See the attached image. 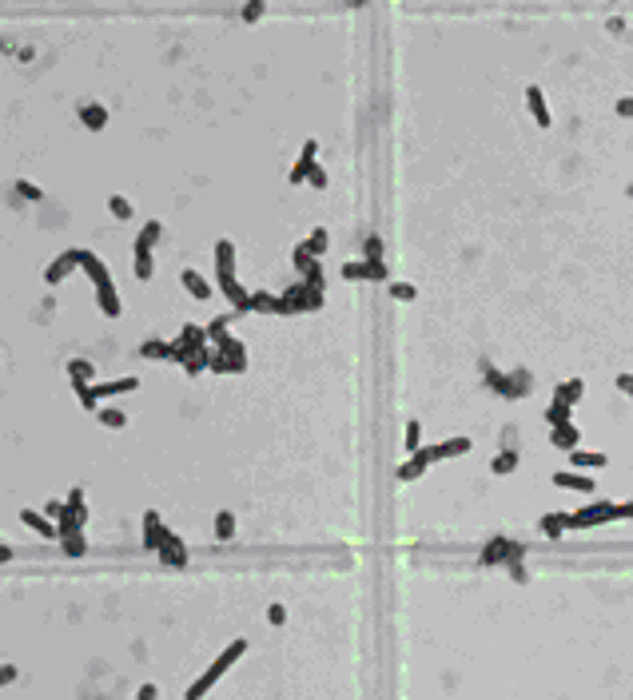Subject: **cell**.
Instances as JSON below:
<instances>
[{
	"mask_svg": "<svg viewBox=\"0 0 633 700\" xmlns=\"http://www.w3.org/2000/svg\"><path fill=\"white\" fill-rule=\"evenodd\" d=\"M307 183H311V187H327V171H323V168H315L311 175H307Z\"/></svg>",
	"mask_w": 633,
	"mask_h": 700,
	"instance_id": "9f6ffc18",
	"label": "cell"
},
{
	"mask_svg": "<svg viewBox=\"0 0 633 700\" xmlns=\"http://www.w3.org/2000/svg\"><path fill=\"white\" fill-rule=\"evenodd\" d=\"M315 155H319V143L307 140V143H303V151H299V160H295V168H291V175H287V180H291L295 187H299V183L307 180V175H311L315 168H319V163H315Z\"/></svg>",
	"mask_w": 633,
	"mask_h": 700,
	"instance_id": "5bb4252c",
	"label": "cell"
},
{
	"mask_svg": "<svg viewBox=\"0 0 633 700\" xmlns=\"http://www.w3.org/2000/svg\"><path fill=\"white\" fill-rule=\"evenodd\" d=\"M605 461H610V458H605L602 450H573V454H570V466H573V470H582V474L602 470Z\"/></svg>",
	"mask_w": 633,
	"mask_h": 700,
	"instance_id": "7402d4cb",
	"label": "cell"
},
{
	"mask_svg": "<svg viewBox=\"0 0 633 700\" xmlns=\"http://www.w3.org/2000/svg\"><path fill=\"white\" fill-rule=\"evenodd\" d=\"M570 414H573V406H566V402L553 398L550 406H546V422H550V430H558V426H570Z\"/></svg>",
	"mask_w": 633,
	"mask_h": 700,
	"instance_id": "83f0119b",
	"label": "cell"
},
{
	"mask_svg": "<svg viewBox=\"0 0 633 700\" xmlns=\"http://www.w3.org/2000/svg\"><path fill=\"white\" fill-rule=\"evenodd\" d=\"M136 700H160V689H156V684H140Z\"/></svg>",
	"mask_w": 633,
	"mask_h": 700,
	"instance_id": "db71d44e",
	"label": "cell"
},
{
	"mask_svg": "<svg viewBox=\"0 0 633 700\" xmlns=\"http://www.w3.org/2000/svg\"><path fill=\"white\" fill-rule=\"evenodd\" d=\"M220 290L227 295L232 310H239V315H243V310H251V290L235 279V270H223V275H220Z\"/></svg>",
	"mask_w": 633,
	"mask_h": 700,
	"instance_id": "30bf717a",
	"label": "cell"
},
{
	"mask_svg": "<svg viewBox=\"0 0 633 700\" xmlns=\"http://www.w3.org/2000/svg\"><path fill=\"white\" fill-rule=\"evenodd\" d=\"M223 270H235V243L232 239L215 243V275H223Z\"/></svg>",
	"mask_w": 633,
	"mask_h": 700,
	"instance_id": "484cf974",
	"label": "cell"
},
{
	"mask_svg": "<svg viewBox=\"0 0 633 700\" xmlns=\"http://www.w3.org/2000/svg\"><path fill=\"white\" fill-rule=\"evenodd\" d=\"M526 108H530V116H534V124H538V128H550V124H553V116H550V108H546V96H542V88H538V84H530V88H526Z\"/></svg>",
	"mask_w": 633,
	"mask_h": 700,
	"instance_id": "ac0fdd59",
	"label": "cell"
},
{
	"mask_svg": "<svg viewBox=\"0 0 633 700\" xmlns=\"http://www.w3.org/2000/svg\"><path fill=\"white\" fill-rule=\"evenodd\" d=\"M180 279H183V287H188L191 290V299H211V287H207V279H203V275H200V270H183V275H180Z\"/></svg>",
	"mask_w": 633,
	"mask_h": 700,
	"instance_id": "d4e9b609",
	"label": "cell"
},
{
	"mask_svg": "<svg viewBox=\"0 0 633 700\" xmlns=\"http://www.w3.org/2000/svg\"><path fill=\"white\" fill-rule=\"evenodd\" d=\"M482 374H486V382H490V390L502 394V398H526V394H530V374L526 371L502 374L494 362H482Z\"/></svg>",
	"mask_w": 633,
	"mask_h": 700,
	"instance_id": "3957f363",
	"label": "cell"
},
{
	"mask_svg": "<svg viewBox=\"0 0 633 700\" xmlns=\"http://www.w3.org/2000/svg\"><path fill=\"white\" fill-rule=\"evenodd\" d=\"M391 295H394V299H399V302H414V299H418V287H414V283H391Z\"/></svg>",
	"mask_w": 633,
	"mask_h": 700,
	"instance_id": "b9f144b4",
	"label": "cell"
},
{
	"mask_svg": "<svg viewBox=\"0 0 633 700\" xmlns=\"http://www.w3.org/2000/svg\"><path fill=\"white\" fill-rule=\"evenodd\" d=\"M96 418H100V426H108V430H124V426H128V414L116 410V406H100Z\"/></svg>",
	"mask_w": 633,
	"mask_h": 700,
	"instance_id": "f1b7e54d",
	"label": "cell"
},
{
	"mask_svg": "<svg viewBox=\"0 0 633 700\" xmlns=\"http://www.w3.org/2000/svg\"><path fill=\"white\" fill-rule=\"evenodd\" d=\"M323 307V295L311 290L307 283H295V287L283 290V315H299V310H319Z\"/></svg>",
	"mask_w": 633,
	"mask_h": 700,
	"instance_id": "52a82bcc",
	"label": "cell"
},
{
	"mask_svg": "<svg viewBox=\"0 0 633 700\" xmlns=\"http://www.w3.org/2000/svg\"><path fill=\"white\" fill-rule=\"evenodd\" d=\"M431 466H434V461H431V446H422L418 454H411V458L399 466V481H418L422 474L431 470Z\"/></svg>",
	"mask_w": 633,
	"mask_h": 700,
	"instance_id": "9a60e30c",
	"label": "cell"
},
{
	"mask_svg": "<svg viewBox=\"0 0 633 700\" xmlns=\"http://www.w3.org/2000/svg\"><path fill=\"white\" fill-rule=\"evenodd\" d=\"M402 446H406V454H418V450H422V426H418V418H411V422H406V434H402Z\"/></svg>",
	"mask_w": 633,
	"mask_h": 700,
	"instance_id": "836d02e7",
	"label": "cell"
},
{
	"mask_svg": "<svg viewBox=\"0 0 633 700\" xmlns=\"http://www.w3.org/2000/svg\"><path fill=\"white\" fill-rule=\"evenodd\" d=\"M80 267L88 270V279L96 283V307H100L108 319H120V315H124V302H120V290H116V283H112L108 267H104V259L96 255V251H84L80 247Z\"/></svg>",
	"mask_w": 633,
	"mask_h": 700,
	"instance_id": "6da1fadb",
	"label": "cell"
},
{
	"mask_svg": "<svg viewBox=\"0 0 633 700\" xmlns=\"http://www.w3.org/2000/svg\"><path fill=\"white\" fill-rule=\"evenodd\" d=\"M60 545H64V553H68V557H84V549H88V541H84V530H80V533H64Z\"/></svg>",
	"mask_w": 633,
	"mask_h": 700,
	"instance_id": "e575fe53",
	"label": "cell"
},
{
	"mask_svg": "<svg viewBox=\"0 0 633 700\" xmlns=\"http://www.w3.org/2000/svg\"><path fill=\"white\" fill-rule=\"evenodd\" d=\"M386 275H391V270H386V263H382V259L379 263H367V279H379L382 283Z\"/></svg>",
	"mask_w": 633,
	"mask_h": 700,
	"instance_id": "681fc988",
	"label": "cell"
},
{
	"mask_svg": "<svg viewBox=\"0 0 633 700\" xmlns=\"http://www.w3.org/2000/svg\"><path fill=\"white\" fill-rule=\"evenodd\" d=\"M617 116H633V96H625V100H617Z\"/></svg>",
	"mask_w": 633,
	"mask_h": 700,
	"instance_id": "91938a15",
	"label": "cell"
},
{
	"mask_svg": "<svg viewBox=\"0 0 633 700\" xmlns=\"http://www.w3.org/2000/svg\"><path fill=\"white\" fill-rule=\"evenodd\" d=\"M613 386H617L625 398H633V374H617V378H613Z\"/></svg>",
	"mask_w": 633,
	"mask_h": 700,
	"instance_id": "816d5d0a",
	"label": "cell"
},
{
	"mask_svg": "<svg viewBox=\"0 0 633 700\" xmlns=\"http://www.w3.org/2000/svg\"><path fill=\"white\" fill-rule=\"evenodd\" d=\"M215 350H220L223 359H227V366H232V374H243L247 371V346H243L235 334H227L223 342H215Z\"/></svg>",
	"mask_w": 633,
	"mask_h": 700,
	"instance_id": "4fadbf2b",
	"label": "cell"
},
{
	"mask_svg": "<svg viewBox=\"0 0 633 700\" xmlns=\"http://www.w3.org/2000/svg\"><path fill=\"white\" fill-rule=\"evenodd\" d=\"M251 310H259V315H283V295H271V290H251Z\"/></svg>",
	"mask_w": 633,
	"mask_h": 700,
	"instance_id": "603a6c76",
	"label": "cell"
},
{
	"mask_svg": "<svg viewBox=\"0 0 633 700\" xmlns=\"http://www.w3.org/2000/svg\"><path fill=\"white\" fill-rule=\"evenodd\" d=\"M259 16H263V0H251V4L243 9V21H247V24H255Z\"/></svg>",
	"mask_w": 633,
	"mask_h": 700,
	"instance_id": "f907efd6",
	"label": "cell"
},
{
	"mask_svg": "<svg viewBox=\"0 0 633 700\" xmlns=\"http://www.w3.org/2000/svg\"><path fill=\"white\" fill-rule=\"evenodd\" d=\"M156 557H160L168 569H183V565H188V545H183L180 533H168V541L160 545V553H156Z\"/></svg>",
	"mask_w": 633,
	"mask_h": 700,
	"instance_id": "7c38bea8",
	"label": "cell"
},
{
	"mask_svg": "<svg viewBox=\"0 0 633 700\" xmlns=\"http://www.w3.org/2000/svg\"><path fill=\"white\" fill-rule=\"evenodd\" d=\"M80 124H84V128H92V131H104V128H108V108H104V104H96V100L80 104Z\"/></svg>",
	"mask_w": 633,
	"mask_h": 700,
	"instance_id": "44dd1931",
	"label": "cell"
},
{
	"mask_svg": "<svg viewBox=\"0 0 633 700\" xmlns=\"http://www.w3.org/2000/svg\"><path fill=\"white\" fill-rule=\"evenodd\" d=\"M303 283H307L311 290H319V295H323V287H327V275H323V263H311V267L303 270Z\"/></svg>",
	"mask_w": 633,
	"mask_h": 700,
	"instance_id": "ab89813d",
	"label": "cell"
},
{
	"mask_svg": "<svg viewBox=\"0 0 633 700\" xmlns=\"http://www.w3.org/2000/svg\"><path fill=\"white\" fill-rule=\"evenodd\" d=\"M490 470H494V474H510V470H518V450H502L498 458L490 461Z\"/></svg>",
	"mask_w": 633,
	"mask_h": 700,
	"instance_id": "f35d334b",
	"label": "cell"
},
{
	"mask_svg": "<svg viewBox=\"0 0 633 700\" xmlns=\"http://www.w3.org/2000/svg\"><path fill=\"white\" fill-rule=\"evenodd\" d=\"M44 518H52V521H60V518H64V501H56V498H52V501H48V505H44Z\"/></svg>",
	"mask_w": 633,
	"mask_h": 700,
	"instance_id": "f5cc1de1",
	"label": "cell"
},
{
	"mask_svg": "<svg viewBox=\"0 0 633 700\" xmlns=\"http://www.w3.org/2000/svg\"><path fill=\"white\" fill-rule=\"evenodd\" d=\"M307 247H311V255L319 259L323 251H327V231H323V227H315V231H311V239H307Z\"/></svg>",
	"mask_w": 633,
	"mask_h": 700,
	"instance_id": "7dc6e473",
	"label": "cell"
},
{
	"mask_svg": "<svg viewBox=\"0 0 633 700\" xmlns=\"http://www.w3.org/2000/svg\"><path fill=\"white\" fill-rule=\"evenodd\" d=\"M243 652H247V640H243V637H239V640H232V645H227V649H223L220 657H215V660L207 665V672H200V677H195V684H191V689L183 692V700H203V696H207L211 684H215V680H220L223 672L232 669V665L243 657Z\"/></svg>",
	"mask_w": 633,
	"mask_h": 700,
	"instance_id": "7a4b0ae2",
	"label": "cell"
},
{
	"mask_svg": "<svg viewBox=\"0 0 633 700\" xmlns=\"http://www.w3.org/2000/svg\"><path fill=\"white\" fill-rule=\"evenodd\" d=\"M227 322H232V315H220V319H211L207 327H203V330H207V342H223V339H227Z\"/></svg>",
	"mask_w": 633,
	"mask_h": 700,
	"instance_id": "74e56055",
	"label": "cell"
},
{
	"mask_svg": "<svg viewBox=\"0 0 633 700\" xmlns=\"http://www.w3.org/2000/svg\"><path fill=\"white\" fill-rule=\"evenodd\" d=\"M16 680V665H0V684H12Z\"/></svg>",
	"mask_w": 633,
	"mask_h": 700,
	"instance_id": "6f0895ef",
	"label": "cell"
},
{
	"mask_svg": "<svg viewBox=\"0 0 633 700\" xmlns=\"http://www.w3.org/2000/svg\"><path fill=\"white\" fill-rule=\"evenodd\" d=\"M4 561H12V545H0V565H4Z\"/></svg>",
	"mask_w": 633,
	"mask_h": 700,
	"instance_id": "94428289",
	"label": "cell"
},
{
	"mask_svg": "<svg viewBox=\"0 0 633 700\" xmlns=\"http://www.w3.org/2000/svg\"><path fill=\"white\" fill-rule=\"evenodd\" d=\"M140 354H144V359H171V342L148 339V342H140Z\"/></svg>",
	"mask_w": 633,
	"mask_h": 700,
	"instance_id": "8d00e7d4",
	"label": "cell"
},
{
	"mask_svg": "<svg viewBox=\"0 0 633 700\" xmlns=\"http://www.w3.org/2000/svg\"><path fill=\"white\" fill-rule=\"evenodd\" d=\"M617 518H622V521L633 518V501H617Z\"/></svg>",
	"mask_w": 633,
	"mask_h": 700,
	"instance_id": "680465c9",
	"label": "cell"
},
{
	"mask_svg": "<svg viewBox=\"0 0 633 700\" xmlns=\"http://www.w3.org/2000/svg\"><path fill=\"white\" fill-rule=\"evenodd\" d=\"M168 525H163V521H160V513H156V510H148V513H144V549H151V553H160V545H163V541H168Z\"/></svg>",
	"mask_w": 633,
	"mask_h": 700,
	"instance_id": "8fae6325",
	"label": "cell"
},
{
	"mask_svg": "<svg viewBox=\"0 0 633 700\" xmlns=\"http://www.w3.org/2000/svg\"><path fill=\"white\" fill-rule=\"evenodd\" d=\"M108 211L116 215V219H131V203L124 199V195H112V199H108Z\"/></svg>",
	"mask_w": 633,
	"mask_h": 700,
	"instance_id": "f6af8a7d",
	"label": "cell"
},
{
	"mask_svg": "<svg viewBox=\"0 0 633 700\" xmlns=\"http://www.w3.org/2000/svg\"><path fill=\"white\" fill-rule=\"evenodd\" d=\"M21 521L28 525L32 533H40V537H60V525L52 518H44L40 510H21Z\"/></svg>",
	"mask_w": 633,
	"mask_h": 700,
	"instance_id": "d6986e66",
	"label": "cell"
},
{
	"mask_svg": "<svg viewBox=\"0 0 633 700\" xmlns=\"http://www.w3.org/2000/svg\"><path fill=\"white\" fill-rule=\"evenodd\" d=\"M68 378L72 382H92V378H96V366H92L88 359H72L68 362Z\"/></svg>",
	"mask_w": 633,
	"mask_h": 700,
	"instance_id": "1f68e13d",
	"label": "cell"
},
{
	"mask_svg": "<svg viewBox=\"0 0 633 700\" xmlns=\"http://www.w3.org/2000/svg\"><path fill=\"white\" fill-rule=\"evenodd\" d=\"M16 195H24V199H32V203L44 199V191L36 187V183H28V180H16Z\"/></svg>",
	"mask_w": 633,
	"mask_h": 700,
	"instance_id": "bcb514c9",
	"label": "cell"
},
{
	"mask_svg": "<svg viewBox=\"0 0 633 700\" xmlns=\"http://www.w3.org/2000/svg\"><path fill=\"white\" fill-rule=\"evenodd\" d=\"M200 350H207V330L195 327V322H188V327L180 330V339L171 342V362H188L191 354H200Z\"/></svg>",
	"mask_w": 633,
	"mask_h": 700,
	"instance_id": "8992f818",
	"label": "cell"
},
{
	"mask_svg": "<svg viewBox=\"0 0 633 700\" xmlns=\"http://www.w3.org/2000/svg\"><path fill=\"white\" fill-rule=\"evenodd\" d=\"M131 390H140V378L136 374H124V378H112V382H100L96 386V398H116V394H131Z\"/></svg>",
	"mask_w": 633,
	"mask_h": 700,
	"instance_id": "ffe728a7",
	"label": "cell"
},
{
	"mask_svg": "<svg viewBox=\"0 0 633 700\" xmlns=\"http://www.w3.org/2000/svg\"><path fill=\"white\" fill-rule=\"evenodd\" d=\"M362 255H367V263H379L382 259V235H379V231H367V239H362Z\"/></svg>",
	"mask_w": 633,
	"mask_h": 700,
	"instance_id": "d590c367",
	"label": "cell"
},
{
	"mask_svg": "<svg viewBox=\"0 0 633 700\" xmlns=\"http://www.w3.org/2000/svg\"><path fill=\"white\" fill-rule=\"evenodd\" d=\"M605 521H622L617 518V501H593L578 513H566V530H593V525H605Z\"/></svg>",
	"mask_w": 633,
	"mask_h": 700,
	"instance_id": "5b68a950",
	"label": "cell"
},
{
	"mask_svg": "<svg viewBox=\"0 0 633 700\" xmlns=\"http://www.w3.org/2000/svg\"><path fill=\"white\" fill-rule=\"evenodd\" d=\"M160 231H163V223L160 219H148L144 223V231L136 235V263H131V270H136V279L140 283H148L151 279V247H156V239H160Z\"/></svg>",
	"mask_w": 633,
	"mask_h": 700,
	"instance_id": "277c9868",
	"label": "cell"
},
{
	"mask_svg": "<svg viewBox=\"0 0 633 700\" xmlns=\"http://www.w3.org/2000/svg\"><path fill=\"white\" fill-rule=\"evenodd\" d=\"M72 390H76L84 410H92V414L100 410V398H96V386H92V382H72Z\"/></svg>",
	"mask_w": 633,
	"mask_h": 700,
	"instance_id": "f546056e",
	"label": "cell"
},
{
	"mask_svg": "<svg viewBox=\"0 0 633 700\" xmlns=\"http://www.w3.org/2000/svg\"><path fill=\"white\" fill-rule=\"evenodd\" d=\"M76 267H80V247L60 251V255H56V259H52L48 267H44V283H48V287H56V283H64Z\"/></svg>",
	"mask_w": 633,
	"mask_h": 700,
	"instance_id": "9c48e42d",
	"label": "cell"
},
{
	"mask_svg": "<svg viewBox=\"0 0 633 700\" xmlns=\"http://www.w3.org/2000/svg\"><path fill=\"white\" fill-rule=\"evenodd\" d=\"M207 371H211V374H232V366H227V359H223V354H220L215 346L207 350Z\"/></svg>",
	"mask_w": 633,
	"mask_h": 700,
	"instance_id": "ee69618b",
	"label": "cell"
},
{
	"mask_svg": "<svg viewBox=\"0 0 633 700\" xmlns=\"http://www.w3.org/2000/svg\"><path fill=\"white\" fill-rule=\"evenodd\" d=\"M538 530H542L546 537H562L566 533V513H546V518L538 521Z\"/></svg>",
	"mask_w": 633,
	"mask_h": 700,
	"instance_id": "d6a6232c",
	"label": "cell"
},
{
	"mask_svg": "<svg viewBox=\"0 0 633 700\" xmlns=\"http://www.w3.org/2000/svg\"><path fill=\"white\" fill-rule=\"evenodd\" d=\"M215 537H220V541H232L235 537V513L232 510H220V513H215Z\"/></svg>",
	"mask_w": 633,
	"mask_h": 700,
	"instance_id": "4dcf8cb0",
	"label": "cell"
},
{
	"mask_svg": "<svg viewBox=\"0 0 633 700\" xmlns=\"http://www.w3.org/2000/svg\"><path fill=\"white\" fill-rule=\"evenodd\" d=\"M474 442L466 438V434H458V438H446L438 442V446H431V461H446V458H462V454H470Z\"/></svg>",
	"mask_w": 633,
	"mask_h": 700,
	"instance_id": "2e32d148",
	"label": "cell"
},
{
	"mask_svg": "<svg viewBox=\"0 0 633 700\" xmlns=\"http://www.w3.org/2000/svg\"><path fill=\"white\" fill-rule=\"evenodd\" d=\"M347 283H359V279H367V259H359V263H342V270H339Z\"/></svg>",
	"mask_w": 633,
	"mask_h": 700,
	"instance_id": "7bdbcfd3",
	"label": "cell"
},
{
	"mask_svg": "<svg viewBox=\"0 0 633 700\" xmlns=\"http://www.w3.org/2000/svg\"><path fill=\"white\" fill-rule=\"evenodd\" d=\"M550 442H553V446H558V450H578V442H582V430H578V426H573V422H570V426H558V430H550Z\"/></svg>",
	"mask_w": 633,
	"mask_h": 700,
	"instance_id": "cb8c5ba5",
	"label": "cell"
},
{
	"mask_svg": "<svg viewBox=\"0 0 633 700\" xmlns=\"http://www.w3.org/2000/svg\"><path fill=\"white\" fill-rule=\"evenodd\" d=\"M553 486L558 490H578V493H593V478L590 474H582V470H558L553 474Z\"/></svg>",
	"mask_w": 633,
	"mask_h": 700,
	"instance_id": "e0dca14e",
	"label": "cell"
},
{
	"mask_svg": "<svg viewBox=\"0 0 633 700\" xmlns=\"http://www.w3.org/2000/svg\"><path fill=\"white\" fill-rule=\"evenodd\" d=\"M267 620H271V625H283V620H287V609H283V605H271V609H267Z\"/></svg>",
	"mask_w": 633,
	"mask_h": 700,
	"instance_id": "11a10c76",
	"label": "cell"
},
{
	"mask_svg": "<svg viewBox=\"0 0 633 700\" xmlns=\"http://www.w3.org/2000/svg\"><path fill=\"white\" fill-rule=\"evenodd\" d=\"M211 350V346H207ZM207 350H200V354H191L188 362H183V371L188 374H200V371H207Z\"/></svg>",
	"mask_w": 633,
	"mask_h": 700,
	"instance_id": "c3c4849f",
	"label": "cell"
},
{
	"mask_svg": "<svg viewBox=\"0 0 633 700\" xmlns=\"http://www.w3.org/2000/svg\"><path fill=\"white\" fill-rule=\"evenodd\" d=\"M582 394H585V382L582 378H570V382H562V386L553 390V398L566 402V406H573V402H582Z\"/></svg>",
	"mask_w": 633,
	"mask_h": 700,
	"instance_id": "4316f807",
	"label": "cell"
},
{
	"mask_svg": "<svg viewBox=\"0 0 633 700\" xmlns=\"http://www.w3.org/2000/svg\"><path fill=\"white\" fill-rule=\"evenodd\" d=\"M291 263H295V270H299V275H303V270H307V267H311V263H319V259H315V255H311V247H307V239H303L299 247L291 251Z\"/></svg>",
	"mask_w": 633,
	"mask_h": 700,
	"instance_id": "60d3db41",
	"label": "cell"
},
{
	"mask_svg": "<svg viewBox=\"0 0 633 700\" xmlns=\"http://www.w3.org/2000/svg\"><path fill=\"white\" fill-rule=\"evenodd\" d=\"M526 557V545H514L506 537H490L482 549V565H510V561H522Z\"/></svg>",
	"mask_w": 633,
	"mask_h": 700,
	"instance_id": "ba28073f",
	"label": "cell"
}]
</instances>
